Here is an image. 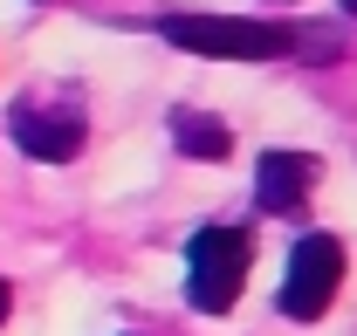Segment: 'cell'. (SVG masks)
I'll list each match as a JSON object with an SVG mask.
<instances>
[{"label":"cell","mask_w":357,"mask_h":336,"mask_svg":"<svg viewBox=\"0 0 357 336\" xmlns=\"http://www.w3.org/2000/svg\"><path fill=\"white\" fill-rule=\"evenodd\" d=\"M344 282V240L337 234H303L296 247H289V275H282V316H296V323H316L323 309H330V295Z\"/></svg>","instance_id":"4"},{"label":"cell","mask_w":357,"mask_h":336,"mask_svg":"<svg viewBox=\"0 0 357 336\" xmlns=\"http://www.w3.org/2000/svg\"><path fill=\"white\" fill-rule=\"evenodd\" d=\"M0 323H7V282H0Z\"/></svg>","instance_id":"7"},{"label":"cell","mask_w":357,"mask_h":336,"mask_svg":"<svg viewBox=\"0 0 357 336\" xmlns=\"http://www.w3.org/2000/svg\"><path fill=\"white\" fill-rule=\"evenodd\" d=\"M248 261H255L248 227H199L185 240V302L199 316H227L248 289Z\"/></svg>","instance_id":"1"},{"label":"cell","mask_w":357,"mask_h":336,"mask_svg":"<svg viewBox=\"0 0 357 336\" xmlns=\"http://www.w3.org/2000/svg\"><path fill=\"white\" fill-rule=\"evenodd\" d=\"M158 35L185 55H220V62H275L289 55L296 35L275 21H234V14H165Z\"/></svg>","instance_id":"2"},{"label":"cell","mask_w":357,"mask_h":336,"mask_svg":"<svg viewBox=\"0 0 357 336\" xmlns=\"http://www.w3.org/2000/svg\"><path fill=\"white\" fill-rule=\"evenodd\" d=\"M344 14H357V0H344Z\"/></svg>","instance_id":"8"},{"label":"cell","mask_w":357,"mask_h":336,"mask_svg":"<svg viewBox=\"0 0 357 336\" xmlns=\"http://www.w3.org/2000/svg\"><path fill=\"white\" fill-rule=\"evenodd\" d=\"M172 144L185 158H206V165H213V158L234 151V130H227L213 110H172Z\"/></svg>","instance_id":"6"},{"label":"cell","mask_w":357,"mask_h":336,"mask_svg":"<svg viewBox=\"0 0 357 336\" xmlns=\"http://www.w3.org/2000/svg\"><path fill=\"white\" fill-rule=\"evenodd\" d=\"M7 130H14V144H21L28 158L69 165V158L83 151V103H76L69 89H35V96H21V103L7 110Z\"/></svg>","instance_id":"3"},{"label":"cell","mask_w":357,"mask_h":336,"mask_svg":"<svg viewBox=\"0 0 357 336\" xmlns=\"http://www.w3.org/2000/svg\"><path fill=\"white\" fill-rule=\"evenodd\" d=\"M316 158L310 151H268L261 171H255V206L261 213H303L316 192Z\"/></svg>","instance_id":"5"}]
</instances>
